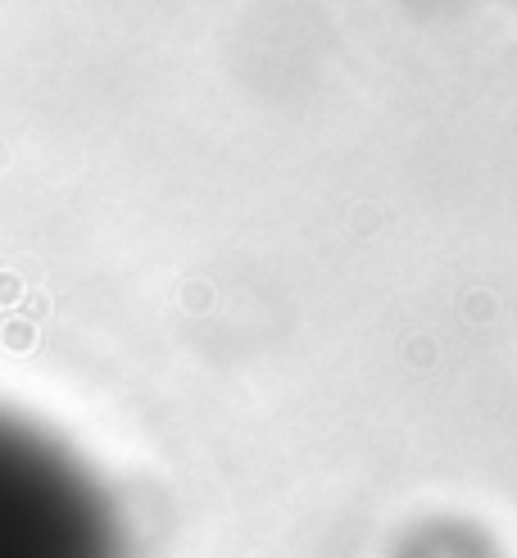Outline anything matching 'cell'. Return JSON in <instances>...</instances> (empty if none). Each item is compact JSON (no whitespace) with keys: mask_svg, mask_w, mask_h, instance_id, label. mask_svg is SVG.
<instances>
[{"mask_svg":"<svg viewBox=\"0 0 517 558\" xmlns=\"http://www.w3.org/2000/svg\"><path fill=\"white\" fill-rule=\"evenodd\" d=\"M14 286H19L14 277H0V300H14Z\"/></svg>","mask_w":517,"mask_h":558,"instance_id":"1","label":"cell"}]
</instances>
